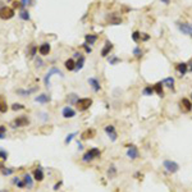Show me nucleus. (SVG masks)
<instances>
[{
    "instance_id": "f257e3e1",
    "label": "nucleus",
    "mask_w": 192,
    "mask_h": 192,
    "mask_svg": "<svg viewBox=\"0 0 192 192\" xmlns=\"http://www.w3.org/2000/svg\"><path fill=\"white\" fill-rule=\"evenodd\" d=\"M101 156V150L98 147H91L90 150H87L82 156V162L83 163H91L95 159H99Z\"/></svg>"
},
{
    "instance_id": "f03ea898",
    "label": "nucleus",
    "mask_w": 192,
    "mask_h": 192,
    "mask_svg": "<svg viewBox=\"0 0 192 192\" xmlns=\"http://www.w3.org/2000/svg\"><path fill=\"white\" fill-rule=\"evenodd\" d=\"M163 168L165 169V172L169 174H176L177 172H179V164L172 159H165L163 162Z\"/></svg>"
},
{
    "instance_id": "7ed1b4c3",
    "label": "nucleus",
    "mask_w": 192,
    "mask_h": 192,
    "mask_svg": "<svg viewBox=\"0 0 192 192\" xmlns=\"http://www.w3.org/2000/svg\"><path fill=\"white\" fill-rule=\"evenodd\" d=\"M54 74H58V76H60V77H64L63 72H62L59 68L51 67V68L48 71V73L45 74V77H44V83H45V87H46V89H50V78L54 76Z\"/></svg>"
},
{
    "instance_id": "20e7f679",
    "label": "nucleus",
    "mask_w": 192,
    "mask_h": 192,
    "mask_svg": "<svg viewBox=\"0 0 192 192\" xmlns=\"http://www.w3.org/2000/svg\"><path fill=\"white\" fill-rule=\"evenodd\" d=\"M92 103L94 101H92L91 98H80L77 104H76V106H77V109L80 112H86V110H89L92 106Z\"/></svg>"
},
{
    "instance_id": "39448f33",
    "label": "nucleus",
    "mask_w": 192,
    "mask_h": 192,
    "mask_svg": "<svg viewBox=\"0 0 192 192\" xmlns=\"http://www.w3.org/2000/svg\"><path fill=\"white\" fill-rule=\"evenodd\" d=\"M104 132L106 133V136L109 137V140L112 142H115L118 140V132H117V128L114 124H106L104 127Z\"/></svg>"
},
{
    "instance_id": "423d86ee",
    "label": "nucleus",
    "mask_w": 192,
    "mask_h": 192,
    "mask_svg": "<svg viewBox=\"0 0 192 192\" xmlns=\"http://www.w3.org/2000/svg\"><path fill=\"white\" fill-rule=\"evenodd\" d=\"M177 28L179 32H182L183 35L192 37V23L190 22H177Z\"/></svg>"
},
{
    "instance_id": "0eeeda50",
    "label": "nucleus",
    "mask_w": 192,
    "mask_h": 192,
    "mask_svg": "<svg viewBox=\"0 0 192 192\" xmlns=\"http://www.w3.org/2000/svg\"><path fill=\"white\" fill-rule=\"evenodd\" d=\"M126 156L130 160H137L140 158V150L136 145H128L127 146V151H126Z\"/></svg>"
},
{
    "instance_id": "6e6552de",
    "label": "nucleus",
    "mask_w": 192,
    "mask_h": 192,
    "mask_svg": "<svg viewBox=\"0 0 192 192\" xmlns=\"http://www.w3.org/2000/svg\"><path fill=\"white\" fill-rule=\"evenodd\" d=\"M27 124H30V119L27 118L26 115H21V117H17L14 121H12V123H10V127H12L13 130H17V128L25 127Z\"/></svg>"
},
{
    "instance_id": "1a4fd4ad",
    "label": "nucleus",
    "mask_w": 192,
    "mask_h": 192,
    "mask_svg": "<svg viewBox=\"0 0 192 192\" xmlns=\"http://www.w3.org/2000/svg\"><path fill=\"white\" fill-rule=\"evenodd\" d=\"M106 23L109 26H121L123 23V18L118 16V13H110L106 16Z\"/></svg>"
},
{
    "instance_id": "9d476101",
    "label": "nucleus",
    "mask_w": 192,
    "mask_h": 192,
    "mask_svg": "<svg viewBox=\"0 0 192 192\" xmlns=\"http://www.w3.org/2000/svg\"><path fill=\"white\" fill-rule=\"evenodd\" d=\"M14 14H16V12H14L13 8H10V7H3V8H0V19H3V21L12 19L14 17Z\"/></svg>"
},
{
    "instance_id": "9b49d317",
    "label": "nucleus",
    "mask_w": 192,
    "mask_h": 192,
    "mask_svg": "<svg viewBox=\"0 0 192 192\" xmlns=\"http://www.w3.org/2000/svg\"><path fill=\"white\" fill-rule=\"evenodd\" d=\"M113 49H114V45H113V42L110 41V40H105V42H104V48L101 49V57L103 58H108L109 55H110V53L113 51Z\"/></svg>"
},
{
    "instance_id": "f8f14e48",
    "label": "nucleus",
    "mask_w": 192,
    "mask_h": 192,
    "mask_svg": "<svg viewBox=\"0 0 192 192\" xmlns=\"http://www.w3.org/2000/svg\"><path fill=\"white\" fill-rule=\"evenodd\" d=\"M77 114V112L74 110L71 105H67V106H64V108L62 109V117L63 118H66V119H72L74 118Z\"/></svg>"
},
{
    "instance_id": "ddd939ff",
    "label": "nucleus",
    "mask_w": 192,
    "mask_h": 192,
    "mask_svg": "<svg viewBox=\"0 0 192 192\" xmlns=\"http://www.w3.org/2000/svg\"><path fill=\"white\" fill-rule=\"evenodd\" d=\"M89 85H90V87L92 89L94 92H100L101 91V82L98 77H90L87 80Z\"/></svg>"
},
{
    "instance_id": "4468645a",
    "label": "nucleus",
    "mask_w": 192,
    "mask_h": 192,
    "mask_svg": "<svg viewBox=\"0 0 192 192\" xmlns=\"http://www.w3.org/2000/svg\"><path fill=\"white\" fill-rule=\"evenodd\" d=\"M179 106L185 113H190L192 112V101L188 98H183L182 100L179 101Z\"/></svg>"
},
{
    "instance_id": "2eb2a0df",
    "label": "nucleus",
    "mask_w": 192,
    "mask_h": 192,
    "mask_svg": "<svg viewBox=\"0 0 192 192\" xmlns=\"http://www.w3.org/2000/svg\"><path fill=\"white\" fill-rule=\"evenodd\" d=\"M176 71L178 72V74H179V77H181V78L185 77L186 74L188 73V64H187V63H185V62H182V63H178L177 66H176Z\"/></svg>"
},
{
    "instance_id": "dca6fc26",
    "label": "nucleus",
    "mask_w": 192,
    "mask_h": 192,
    "mask_svg": "<svg viewBox=\"0 0 192 192\" xmlns=\"http://www.w3.org/2000/svg\"><path fill=\"white\" fill-rule=\"evenodd\" d=\"M51 51V45L49 42H42V44L39 46V53L41 57H48Z\"/></svg>"
},
{
    "instance_id": "f3484780",
    "label": "nucleus",
    "mask_w": 192,
    "mask_h": 192,
    "mask_svg": "<svg viewBox=\"0 0 192 192\" xmlns=\"http://www.w3.org/2000/svg\"><path fill=\"white\" fill-rule=\"evenodd\" d=\"M39 90V87H31V89H18L16 92L19 95V96H22V98H27V96L32 95L34 92H36Z\"/></svg>"
},
{
    "instance_id": "a211bd4d",
    "label": "nucleus",
    "mask_w": 192,
    "mask_h": 192,
    "mask_svg": "<svg viewBox=\"0 0 192 192\" xmlns=\"http://www.w3.org/2000/svg\"><path fill=\"white\" fill-rule=\"evenodd\" d=\"M96 136V131L94 128H87V130H85L82 133H81V140H91Z\"/></svg>"
},
{
    "instance_id": "6ab92c4d",
    "label": "nucleus",
    "mask_w": 192,
    "mask_h": 192,
    "mask_svg": "<svg viewBox=\"0 0 192 192\" xmlns=\"http://www.w3.org/2000/svg\"><path fill=\"white\" fill-rule=\"evenodd\" d=\"M162 82H163V85H164V87H167V89H169V90H172V91L176 90V80H174V77H167V78H164Z\"/></svg>"
},
{
    "instance_id": "aec40b11",
    "label": "nucleus",
    "mask_w": 192,
    "mask_h": 192,
    "mask_svg": "<svg viewBox=\"0 0 192 192\" xmlns=\"http://www.w3.org/2000/svg\"><path fill=\"white\" fill-rule=\"evenodd\" d=\"M154 90H155V94L159 96V98H164L165 96V92H164V85H163V82L162 81H159V82H156L155 85H154Z\"/></svg>"
},
{
    "instance_id": "412c9836",
    "label": "nucleus",
    "mask_w": 192,
    "mask_h": 192,
    "mask_svg": "<svg viewBox=\"0 0 192 192\" xmlns=\"http://www.w3.org/2000/svg\"><path fill=\"white\" fill-rule=\"evenodd\" d=\"M117 176H118V169L114 164H110L106 170V177H108V179H114Z\"/></svg>"
},
{
    "instance_id": "4be33fe9",
    "label": "nucleus",
    "mask_w": 192,
    "mask_h": 192,
    "mask_svg": "<svg viewBox=\"0 0 192 192\" xmlns=\"http://www.w3.org/2000/svg\"><path fill=\"white\" fill-rule=\"evenodd\" d=\"M45 178V174H44V169H42L41 167L36 168L35 172H34V179L37 181V182H42Z\"/></svg>"
},
{
    "instance_id": "5701e85b",
    "label": "nucleus",
    "mask_w": 192,
    "mask_h": 192,
    "mask_svg": "<svg viewBox=\"0 0 192 192\" xmlns=\"http://www.w3.org/2000/svg\"><path fill=\"white\" fill-rule=\"evenodd\" d=\"M35 101L40 103V104H48V103L51 101V98H50V95H48V94H40V95H37L35 98Z\"/></svg>"
},
{
    "instance_id": "b1692460",
    "label": "nucleus",
    "mask_w": 192,
    "mask_h": 192,
    "mask_svg": "<svg viewBox=\"0 0 192 192\" xmlns=\"http://www.w3.org/2000/svg\"><path fill=\"white\" fill-rule=\"evenodd\" d=\"M98 39H99V36L95 35V34H87V35H85V42H86L87 45H90V46L95 45V42L98 41Z\"/></svg>"
},
{
    "instance_id": "393cba45",
    "label": "nucleus",
    "mask_w": 192,
    "mask_h": 192,
    "mask_svg": "<svg viewBox=\"0 0 192 192\" xmlns=\"http://www.w3.org/2000/svg\"><path fill=\"white\" fill-rule=\"evenodd\" d=\"M144 54H145V51H144L140 46H135L133 50H132V55H133L135 59H137V60H140V59L144 57Z\"/></svg>"
},
{
    "instance_id": "a878e982",
    "label": "nucleus",
    "mask_w": 192,
    "mask_h": 192,
    "mask_svg": "<svg viewBox=\"0 0 192 192\" xmlns=\"http://www.w3.org/2000/svg\"><path fill=\"white\" fill-rule=\"evenodd\" d=\"M64 67H66V69H67V71L73 72L74 69H76V62H74V59H73V58H69V59H67V60H66V63H64Z\"/></svg>"
},
{
    "instance_id": "bb28decb",
    "label": "nucleus",
    "mask_w": 192,
    "mask_h": 192,
    "mask_svg": "<svg viewBox=\"0 0 192 192\" xmlns=\"http://www.w3.org/2000/svg\"><path fill=\"white\" fill-rule=\"evenodd\" d=\"M106 59H108V63L110 64V66H117L118 63H122V59L118 55H114V54H110Z\"/></svg>"
},
{
    "instance_id": "cd10ccee",
    "label": "nucleus",
    "mask_w": 192,
    "mask_h": 192,
    "mask_svg": "<svg viewBox=\"0 0 192 192\" xmlns=\"http://www.w3.org/2000/svg\"><path fill=\"white\" fill-rule=\"evenodd\" d=\"M22 179L25 181L26 187H28V190L34 187V178L31 177V174H30V173H26V174L23 176V178H22Z\"/></svg>"
},
{
    "instance_id": "c85d7f7f",
    "label": "nucleus",
    "mask_w": 192,
    "mask_h": 192,
    "mask_svg": "<svg viewBox=\"0 0 192 192\" xmlns=\"http://www.w3.org/2000/svg\"><path fill=\"white\" fill-rule=\"evenodd\" d=\"M154 94H155V90H154V86H151V85H147V86H145L142 89L144 96H153Z\"/></svg>"
},
{
    "instance_id": "c756f323",
    "label": "nucleus",
    "mask_w": 192,
    "mask_h": 192,
    "mask_svg": "<svg viewBox=\"0 0 192 192\" xmlns=\"http://www.w3.org/2000/svg\"><path fill=\"white\" fill-rule=\"evenodd\" d=\"M85 62H86V58H85L83 55H81L76 62V69H74V72H80L85 66Z\"/></svg>"
},
{
    "instance_id": "7c9ffc66",
    "label": "nucleus",
    "mask_w": 192,
    "mask_h": 192,
    "mask_svg": "<svg viewBox=\"0 0 192 192\" xmlns=\"http://www.w3.org/2000/svg\"><path fill=\"white\" fill-rule=\"evenodd\" d=\"M18 16H19V18H21V19L26 21V22H28V21H31L30 12H28L27 9H21V10H19V13H18Z\"/></svg>"
},
{
    "instance_id": "2f4dec72",
    "label": "nucleus",
    "mask_w": 192,
    "mask_h": 192,
    "mask_svg": "<svg viewBox=\"0 0 192 192\" xmlns=\"http://www.w3.org/2000/svg\"><path fill=\"white\" fill-rule=\"evenodd\" d=\"M78 99H80V96L77 95V94H69L68 95V98H67V101L69 103V105H76L77 104V101H78Z\"/></svg>"
},
{
    "instance_id": "473e14b6",
    "label": "nucleus",
    "mask_w": 192,
    "mask_h": 192,
    "mask_svg": "<svg viewBox=\"0 0 192 192\" xmlns=\"http://www.w3.org/2000/svg\"><path fill=\"white\" fill-rule=\"evenodd\" d=\"M131 39L133 42H136V44H138V42L141 41V32L140 31H133L131 34Z\"/></svg>"
},
{
    "instance_id": "72a5a7b5",
    "label": "nucleus",
    "mask_w": 192,
    "mask_h": 192,
    "mask_svg": "<svg viewBox=\"0 0 192 192\" xmlns=\"http://www.w3.org/2000/svg\"><path fill=\"white\" fill-rule=\"evenodd\" d=\"M39 50V48L35 45V44H31V46H30V50H28V55H30V58L31 59H34L35 58V55H36V51Z\"/></svg>"
},
{
    "instance_id": "f704fd0d",
    "label": "nucleus",
    "mask_w": 192,
    "mask_h": 192,
    "mask_svg": "<svg viewBox=\"0 0 192 192\" xmlns=\"http://www.w3.org/2000/svg\"><path fill=\"white\" fill-rule=\"evenodd\" d=\"M0 170H2V174L4 177H9V176H12L14 173V169L13 168H7V167H4V168H2Z\"/></svg>"
},
{
    "instance_id": "c9c22d12",
    "label": "nucleus",
    "mask_w": 192,
    "mask_h": 192,
    "mask_svg": "<svg viewBox=\"0 0 192 192\" xmlns=\"http://www.w3.org/2000/svg\"><path fill=\"white\" fill-rule=\"evenodd\" d=\"M78 133L77 132H72V133H69V135H67V137H66V140H64V144L66 145H69L73 140H74V137H76Z\"/></svg>"
},
{
    "instance_id": "e433bc0d",
    "label": "nucleus",
    "mask_w": 192,
    "mask_h": 192,
    "mask_svg": "<svg viewBox=\"0 0 192 192\" xmlns=\"http://www.w3.org/2000/svg\"><path fill=\"white\" fill-rule=\"evenodd\" d=\"M7 112H8V105H7V103L3 99H0V113L4 114Z\"/></svg>"
},
{
    "instance_id": "4c0bfd02",
    "label": "nucleus",
    "mask_w": 192,
    "mask_h": 192,
    "mask_svg": "<svg viewBox=\"0 0 192 192\" xmlns=\"http://www.w3.org/2000/svg\"><path fill=\"white\" fill-rule=\"evenodd\" d=\"M37 117H39V118H40L42 122H48V121H49V114L45 113V112H40Z\"/></svg>"
},
{
    "instance_id": "58836bf2",
    "label": "nucleus",
    "mask_w": 192,
    "mask_h": 192,
    "mask_svg": "<svg viewBox=\"0 0 192 192\" xmlns=\"http://www.w3.org/2000/svg\"><path fill=\"white\" fill-rule=\"evenodd\" d=\"M5 137H7V127L0 126V140H4Z\"/></svg>"
},
{
    "instance_id": "ea45409f",
    "label": "nucleus",
    "mask_w": 192,
    "mask_h": 192,
    "mask_svg": "<svg viewBox=\"0 0 192 192\" xmlns=\"http://www.w3.org/2000/svg\"><path fill=\"white\" fill-rule=\"evenodd\" d=\"M12 110H22V109H25V105L23 104H18V103H14L12 106Z\"/></svg>"
},
{
    "instance_id": "a19ab883",
    "label": "nucleus",
    "mask_w": 192,
    "mask_h": 192,
    "mask_svg": "<svg viewBox=\"0 0 192 192\" xmlns=\"http://www.w3.org/2000/svg\"><path fill=\"white\" fill-rule=\"evenodd\" d=\"M8 151L7 150H4V149H2V147H0V159H2V160H4V162H5V160L8 159Z\"/></svg>"
},
{
    "instance_id": "79ce46f5",
    "label": "nucleus",
    "mask_w": 192,
    "mask_h": 192,
    "mask_svg": "<svg viewBox=\"0 0 192 192\" xmlns=\"http://www.w3.org/2000/svg\"><path fill=\"white\" fill-rule=\"evenodd\" d=\"M82 48L85 49V51H86L87 54H91V53H92V48L90 45H87L86 42H83V44H82Z\"/></svg>"
},
{
    "instance_id": "37998d69",
    "label": "nucleus",
    "mask_w": 192,
    "mask_h": 192,
    "mask_svg": "<svg viewBox=\"0 0 192 192\" xmlns=\"http://www.w3.org/2000/svg\"><path fill=\"white\" fill-rule=\"evenodd\" d=\"M150 39H151V36L149 35V34H141V41L146 42V41H149Z\"/></svg>"
},
{
    "instance_id": "c03bdc74",
    "label": "nucleus",
    "mask_w": 192,
    "mask_h": 192,
    "mask_svg": "<svg viewBox=\"0 0 192 192\" xmlns=\"http://www.w3.org/2000/svg\"><path fill=\"white\" fill-rule=\"evenodd\" d=\"M18 188H23V187H26V183H25V181L23 179H19V182L16 185Z\"/></svg>"
},
{
    "instance_id": "a18cd8bd",
    "label": "nucleus",
    "mask_w": 192,
    "mask_h": 192,
    "mask_svg": "<svg viewBox=\"0 0 192 192\" xmlns=\"http://www.w3.org/2000/svg\"><path fill=\"white\" fill-rule=\"evenodd\" d=\"M36 64H37V68H41L42 67V64H44V62H42V59H40V58H36Z\"/></svg>"
},
{
    "instance_id": "49530a36",
    "label": "nucleus",
    "mask_w": 192,
    "mask_h": 192,
    "mask_svg": "<svg viewBox=\"0 0 192 192\" xmlns=\"http://www.w3.org/2000/svg\"><path fill=\"white\" fill-rule=\"evenodd\" d=\"M133 177H135L136 179H142V177H144V174H142V173H140V172H136V173L133 174Z\"/></svg>"
},
{
    "instance_id": "de8ad7c7",
    "label": "nucleus",
    "mask_w": 192,
    "mask_h": 192,
    "mask_svg": "<svg viewBox=\"0 0 192 192\" xmlns=\"http://www.w3.org/2000/svg\"><path fill=\"white\" fill-rule=\"evenodd\" d=\"M62 185H63V182H62V181H59V182H57V183L54 185V191H58V190L62 187Z\"/></svg>"
},
{
    "instance_id": "09e8293b",
    "label": "nucleus",
    "mask_w": 192,
    "mask_h": 192,
    "mask_svg": "<svg viewBox=\"0 0 192 192\" xmlns=\"http://www.w3.org/2000/svg\"><path fill=\"white\" fill-rule=\"evenodd\" d=\"M81 55H82V54H81L80 51H76V53H74V54H73V59H78Z\"/></svg>"
},
{
    "instance_id": "8fccbe9b",
    "label": "nucleus",
    "mask_w": 192,
    "mask_h": 192,
    "mask_svg": "<svg viewBox=\"0 0 192 192\" xmlns=\"http://www.w3.org/2000/svg\"><path fill=\"white\" fill-rule=\"evenodd\" d=\"M77 147H78V150H80V151H82V150H83V145H82V142L77 141Z\"/></svg>"
},
{
    "instance_id": "3c124183",
    "label": "nucleus",
    "mask_w": 192,
    "mask_h": 192,
    "mask_svg": "<svg viewBox=\"0 0 192 192\" xmlns=\"http://www.w3.org/2000/svg\"><path fill=\"white\" fill-rule=\"evenodd\" d=\"M160 2H162V4H164V5H169L172 0H160Z\"/></svg>"
},
{
    "instance_id": "603ef678",
    "label": "nucleus",
    "mask_w": 192,
    "mask_h": 192,
    "mask_svg": "<svg viewBox=\"0 0 192 192\" xmlns=\"http://www.w3.org/2000/svg\"><path fill=\"white\" fill-rule=\"evenodd\" d=\"M18 182H19V178H18V177H14L13 181H12V183H13V185H17Z\"/></svg>"
},
{
    "instance_id": "864d4df0",
    "label": "nucleus",
    "mask_w": 192,
    "mask_h": 192,
    "mask_svg": "<svg viewBox=\"0 0 192 192\" xmlns=\"http://www.w3.org/2000/svg\"><path fill=\"white\" fill-rule=\"evenodd\" d=\"M18 7L21 8V2H19V3H18V2H14V3H13V8H18Z\"/></svg>"
},
{
    "instance_id": "5fc2aeb1",
    "label": "nucleus",
    "mask_w": 192,
    "mask_h": 192,
    "mask_svg": "<svg viewBox=\"0 0 192 192\" xmlns=\"http://www.w3.org/2000/svg\"><path fill=\"white\" fill-rule=\"evenodd\" d=\"M188 72H191V73H192V63H191V64H188Z\"/></svg>"
},
{
    "instance_id": "6e6d98bb",
    "label": "nucleus",
    "mask_w": 192,
    "mask_h": 192,
    "mask_svg": "<svg viewBox=\"0 0 192 192\" xmlns=\"http://www.w3.org/2000/svg\"><path fill=\"white\" fill-rule=\"evenodd\" d=\"M0 192H8V190H0Z\"/></svg>"
},
{
    "instance_id": "4d7b16f0",
    "label": "nucleus",
    "mask_w": 192,
    "mask_h": 192,
    "mask_svg": "<svg viewBox=\"0 0 192 192\" xmlns=\"http://www.w3.org/2000/svg\"><path fill=\"white\" fill-rule=\"evenodd\" d=\"M191 101H192V94H191Z\"/></svg>"
}]
</instances>
